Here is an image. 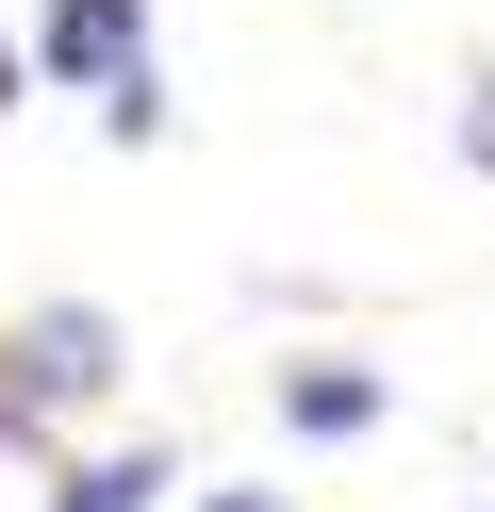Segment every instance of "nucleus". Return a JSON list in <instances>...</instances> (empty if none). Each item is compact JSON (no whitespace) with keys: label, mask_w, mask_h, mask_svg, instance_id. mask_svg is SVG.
<instances>
[{"label":"nucleus","mask_w":495,"mask_h":512,"mask_svg":"<svg viewBox=\"0 0 495 512\" xmlns=\"http://www.w3.org/2000/svg\"><path fill=\"white\" fill-rule=\"evenodd\" d=\"M99 380H116V314H99V298H50V314H17V347H0V397H17L33 430H50L66 397H99Z\"/></svg>","instance_id":"1"},{"label":"nucleus","mask_w":495,"mask_h":512,"mask_svg":"<svg viewBox=\"0 0 495 512\" xmlns=\"http://www.w3.org/2000/svg\"><path fill=\"white\" fill-rule=\"evenodd\" d=\"M33 67H50V83H99V100L149 83V0H50V17H33Z\"/></svg>","instance_id":"2"},{"label":"nucleus","mask_w":495,"mask_h":512,"mask_svg":"<svg viewBox=\"0 0 495 512\" xmlns=\"http://www.w3.org/2000/svg\"><path fill=\"white\" fill-rule=\"evenodd\" d=\"M281 413L314 446H347V430H380V380H363V364H281Z\"/></svg>","instance_id":"3"},{"label":"nucleus","mask_w":495,"mask_h":512,"mask_svg":"<svg viewBox=\"0 0 495 512\" xmlns=\"http://www.w3.org/2000/svg\"><path fill=\"white\" fill-rule=\"evenodd\" d=\"M149 496H182V463H165V446H116V463H83L50 512H149Z\"/></svg>","instance_id":"4"},{"label":"nucleus","mask_w":495,"mask_h":512,"mask_svg":"<svg viewBox=\"0 0 495 512\" xmlns=\"http://www.w3.org/2000/svg\"><path fill=\"white\" fill-rule=\"evenodd\" d=\"M462 166L495 182V67H479V100H462Z\"/></svg>","instance_id":"5"},{"label":"nucleus","mask_w":495,"mask_h":512,"mask_svg":"<svg viewBox=\"0 0 495 512\" xmlns=\"http://www.w3.org/2000/svg\"><path fill=\"white\" fill-rule=\"evenodd\" d=\"M198 512H297V496H198Z\"/></svg>","instance_id":"6"},{"label":"nucleus","mask_w":495,"mask_h":512,"mask_svg":"<svg viewBox=\"0 0 495 512\" xmlns=\"http://www.w3.org/2000/svg\"><path fill=\"white\" fill-rule=\"evenodd\" d=\"M0 100H17V50H0Z\"/></svg>","instance_id":"7"}]
</instances>
